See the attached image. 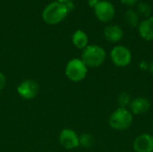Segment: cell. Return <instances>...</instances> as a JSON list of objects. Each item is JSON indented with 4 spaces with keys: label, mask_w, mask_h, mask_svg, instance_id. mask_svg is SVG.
Instances as JSON below:
<instances>
[{
    "label": "cell",
    "mask_w": 153,
    "mask_h": 152,
    "mask_svg": "<svg viewBox=\"0 0 153 152\" xmlns=\"http://www.w3.org/2000/svg\"><path fill=\"white\" fill-rule=\"evenodd\" d=\"M134 122L133 114L127 108H118L109 116L108 124L117 131H126L131 127Z\"/></svg>",
    "instance_id": "3957f363"
},
{
    "label": "cell",
    "mask_w": 153,
    "mask_h": 152,
    "mask_svg": "<svg viewBox=\"0 0 153 152\" xmlns=\"http://www.w3.org/2000/svg\"><path fill=\"white\" fill-rule=\"evenodd\" d=\"M150 71H151V73L153 74V61L151 63V65H150Z\"/></svg>",
    "instance_id": "7402d4cb"
},
{
    "label": "cell",
    "mask_w": 153,
    "mask_h": 152,
    "mask_svg": "<svg viewBox=\"0 0 153 152\" xmlns=\"http://www.w3.org/2000/svg\"><path fill=\"white\" fill-rule=\"evenodd\" d=\"M104 37L105 39L112 43H117L119 42L123 37H124V30H122L121 27H119L118 25H108L107 27H105L104 29Z\"/></svg>",
    "instance_id": "8fae6325"
},
{
    "label": "cell",
    "mask_w": 153,
    "mask_h": 152,
    "mask_svg": "<svg viewBox=\"0 0 153 152\" xmlns=\"http://www.w3.org/2000/svg\"><path fill=\"white\" fill-rule=\"evenodd\" d=\"M136 13L139 14V16H143V17H150L152 13V7L150 6L149 4L145 2H140L137 4V8H136Z\"/></svg>",
    "instance_id": "2e32d148"
},
{
    "label": "cell",
    "mask_w": 153,
    "mask_h": 152,
    "mask_svg": "<svg viewBox=\"0 0 153 152\" xmlns=\"http://www.w3.org/2000/svg\"><path fill=\"white\" fill-rule=\"evenodd\" d=\"M39 90V83L32 79H27L22 81L17 87L18 94L25 99H34L38 95Z\"/></svg>",
    "instance_id": "52a82bcc"
},
{
    "label": "cell",
    "mask_w": 153,
    "mask_h": 152,
    "mask_svg": "<svg viewBox=\"0 0 153 152\" xmlns=\"http://www.w3.org/2000/svg\"><path fill=\"white\" fill-rule=\"evenodd\" d=\"M56 2H58V3H62V4H65V3H67L68 1H70V0H56Z\"/></svg>",
    "instance_id": "44dd1931"
},
{
    "label": "cell",
    "mask_w": 153,
    "mask_h": 152,
    "mask_svg": "<svg viewBox=\"0 0 153 152\" xmlns=\"http://www.w3.org/2000/svg\"><path fill=\"white\" fill-rule=\"evenodd\" d=\"M59 142L60 144L67 150H73L80 146L79 136L74 130L69 128L61 131L59 134Z\"/></svg>",
    "instance_id": "ba28073f"
},
{
    "label": "cell",
    "mask_w": 153,
    "mask_h": 152,
    "mask_svg": "<svg viewBox=\"0 0 153 152\" xmlns=\"http://www.w3.org/2000/svg\"><path fill=\"white\" fill-rule=\"evenodd\" d=\"M72 41L74 47H76L79 49H84L88 46L89 38L88 35L85 33V31L82 30H77L74 31V33L72 36Z\"/></svg>",
    "instance_id": "4fadbf2b"
},
{
    "label": "cell",
    "mask_w": 153,
    "mask_h": 152,
    "mask_svg": "<svg viewBox=\"0 0 153 152\" xmlns=\"http://www.w3.org/2000/svg\"><path fill=\"white\" fill-rule=\"evenodd\" d=\"M125 22L130 26V27H138L140 24V16L136 13V11H134L132 9L127 10L124 14Z\"/></svg>",
    "instance_id": "5bb4252c"
},
{
    "label": "cell",
    "mask_w": 153,
    "mask_h": 152,
    "mask_svg": "<svg viewBox=\"0 0 153 152\" xmlns=\"http://www.w3.org/2000/svg\"><path fill=\"white\" fill-rule=\"evenodd\" d=\"M88 73V67L79 58H74L70 60L65 66L66 77L74 82H79L85 79Z\"/></svg>",
    "instance_id": "277c9868"
},
{
    "label": "cell",
    "mask_w": 153,
    "mask_h": 152,
    "mask_svg": "<svg viewBox=\"0 0 153 152\" xmlns=\"http://www.w3.org/2000/svg\"><path fill=\"white\" fill-rule=\"evenodd\" d=\"M69 13L70 12L65 4L54 1L44 8L42 12V18L46 23L55 25L64 21Z\"/></svg>",
    "instance_id": "6da1fadb"
},
{
    "label": "cell",
    "mask_w": 153,
    "mask_h": 152,
    "mask_svg": "<svg viewBox=\"0 0 153 152\" xmlns=\"http://www.w3.org/2000/svg\"><path fill=\"white\" fill-rule=\"evenodd\" d=\"M139 35L147 41L153 40V17H148L138 26Z\"/></svg>",
    "instance_id": "7c38bea8"
},
{
    "label": "cell",
    "mask_w": 153,
    "mask_h": 152,
    "mask_svg": "<svg viewBox=\"0 0 153 152\" xmlns=\"http://www.w3.org/2000/svg\"><path fill=\"white\" fill-rule=\"evenodd\" d=\"M110 58L113 64L117 67H126L132 61V53L125 46H116L110 52Z\"/></svg>",
    "instance_id": "5b68a950"
},
{
    "label": "cell",
    "mask_w": 153,
    "mask_h": 152,
    "mask_svg": "<svg viewBox=\"0 0 153 152\" xmlns=\"http://www.w3.org/2000/svg\"><path fill=\"white\" fill-rule=\"evenodd\" d=\"M120 1L123 4H125L126 6H130V7L137 4L139 2V0H120Z\"/></svg>",
    "instance_id": "ac0fdd59"
},
{
    "label": "cell",
    "mask_w": 153,
    "mask_h": 152,
    "mask_svg": "<svg viewBox=\"0 0 153 152\" xmlns=\"http://www.w3.org/2000/svg\"><path fill=\"white\" fill-rule=\"evenodd\" d=\"M106 59L105 49L99 45H88L82 51V61L87 67H100Z\"/></svg>",
    "instance_id": "7a4b0ae2"
},
{
    "label": "cell",
    "mask_w": 153,
    "mask_h": 152,
    "mask_svg": "<svg viewBox=\"0 0 153 152\" xmlns=\"http://www.w3.org/2000/svg\"><path fill=\"white\" fill-rule=\"evenodd\" d=\"M79 143L83 148H91L94 145V137L91 133H82L79 136Z\"/></svg>",
    "instance_id": "9a60e30c"
},
{
    "label": "cell",
    "mask_w": 153,
    "mask_h": 152,
    "mask_svg": "<svg viewBox=\"0 0 153 152\" xmlns=\"http://www.w3.org/2000/svg\"><path fill=\"white\" fill-rule=\"evenodd\" d=\"M131 101H132V97L129 92L123 91L117 97V103L119 105V108H126V107H129Z\"/></svg>",
    "instance_id": "e0dca14e"
},
{
    "label": "cell",
    "mask_w": 153,
    "mask_h": 152,
    "mask_svg": "<svg viewBox=\"0 0 153 152\" xmlns=\"http://www.w3.org/2000/svg\"><path fill=\"white\" fill-rule=\"evenodd\" d=\"M100 1V0H86V2H87V4H89V6H91V7H92V8H94L95 5H96Z\"/></svg>",
    "instance_id": "ffe728a7"
},
{
    "label": "cell",
    "mask_w": 153,
    "mask_h": 152,
    "mask_svg": "<svg viewBox=\"0 0 153 152\" xmlns=\"http://www.w3.org/2000/svg\"><path fill=\"white\" fill-rule=\"evenodd\" d=\"M95 16L100 22H109L115 17L116 10L112 3L107 0H100L94 7Z\"/></svg>",
    "instance_id": "8992f818"
},
{
    "label": "cell",
    "mask_w": 153,
    "mask_h": 152,
    "mask_svg": "<svg viewBox=\"0 0 153 152\" xmlns=\"http://www.w3.org/2000/svg\"><path fill=\"white\" fill-rule=\"evenodd\" d=\"M152 128H153V125H152Z\"/></svg>",
    "instance_id": "603a6c76"
},
{
    "label": "cell",
    "mask_w": 153,
    "mask_h": 152,
    "mask_svg": "<svg viewBox=\"0 0 153 152\" xmlns=\"http://www.w3.org/2000/svg\"><path fill=\"white\" fill-rule=\"evenodd\" d=\"M134 150L136 152H153V135L143 133L134 142Z\"/></svg>",
    "instance_id": "9c48e42d"
},
{
    "label": "cell",
    "mask_w": 153,
    "mask_h": 152,
    "mask_svg": "<svg viewBox=\"0 0 153 152\" xmlns=\"http://www.w3.org/2000/svg\"><path fill=\"white\" fill-rule=\"evenodd\" d=\"M151 108V102L147 98L137 97L132 99L129 108L133 115H143L149 111Z\"/></svg>",
    "instance_id": "30bf717a"
},
{
    "label": "cell",
    "mask_w": 153,
    "mask_h": 152,
    "mask_svg": "<svg viewBox=\"0 0 153 152\" xmlns=\"http://www.w3.org/2000/svg\"><path fill=\"white\" fill-rule=\"evenodd\" d=\"M5 84H6V78L4 74L0 72V90H2L5 87Z\"/></svg>",
    "instance_id": "d6986e66"
}]
</instances>
